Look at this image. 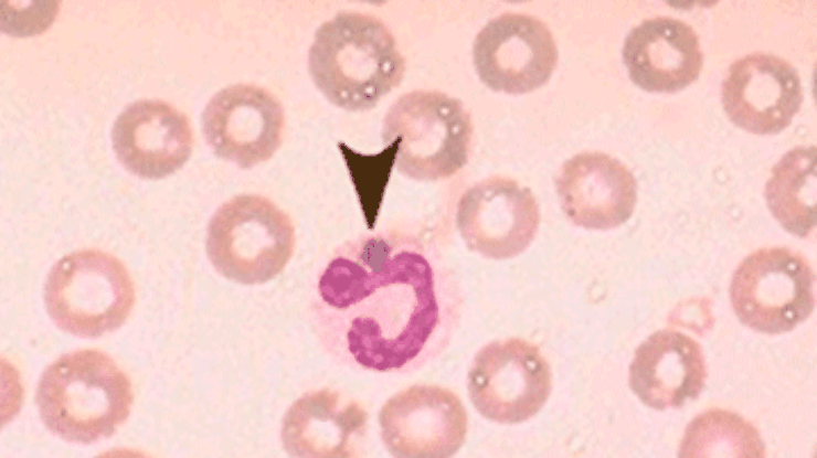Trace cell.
<instances>
[{
	"label": "cell",
	"mask_w": 817,
	"mask_h": 458,
	"mask_svg": "<svg viewBox=\"0 0 817 458\" xmlns=\"http://www.w3.org/2000/svg\"><path fill=\"white\" fill-rule=\"evenodd\" d=\"M295 227L269 199L238 194L223 203L211 217L206 254L225 278L243 284H264L280 274L293 256Z\"/></svg>",
	"instance_id": "cell-4"
},
{
	"label": "cell",
	"mask_w": 817,
	"mask_h": 458,
	"mask_svg": "<svg viewBox=\"0 0 817 458\" xmlns=\"http://www.w3.org/2000/svg\"><path fill=\"white\" fill-rule=\"evenodd\" d=\"M132 400L128 376L95 349L62 355L43 372L36 390L44 425L83 444L110 437L127 419Z\"/></svg>",
	"instance_id": "cell-3"
},
{
	"label": "cell",
	"mask_w": 817,
	"mask_h": 458,
	"mask_svg": "<svg viewBox=\"0 0 817 458\" xmlns=\"http://www.w3.org/2000/svg\"><path fill=\"white\" fill-rule=\"evenodd\" d=\"M457 291L416 245L370 236L341 247L319 275L314 320L326 347L365 370L406 371L447 343Z\"/></svg>",
	"instance_id": "cell-1"
},
{
	"label": "cell",
	"mask_w": 817,
	"mask_h": 458,
	"mask_svg": "<svg viewBox=\"0 0 817 458\" xmlns=\"http://www.w3.org/2000/svg\"><path fill=\"white\" fill-rule=\"evenodd\" d=\"M45 308L62 330L95 338L120 327L135 302L132 279L124 264L98 249L62 257L44 286Z\"/></svg>",
	"instance_id": "cell-6"
},
{
	"label": "cell",
	"mask_w": 817,
	"mask_h": 458,
	"mask_svg": "<svg viewBox=\"0 0 817 458\" xmlns=\"http://www.w3.org/2000/svg\"><path fill=\"white\" fill-rule=\"evenodd\" d=\"M770 211L779 224L798 237L816 225V146L788 150L773 167L765 185Z\"/></svg>",
	"instance_id": "cell-19"
},
{
	"label": "cell",
	"mask_w": 817,
	"mask_h": 458,
	"mask_svg": "<svg viewBox=\"0 0 817 458\" xmlns=\"http://www.w3.org/2000/svg\"><path fill=\"white\" fill-rule=\"evenodd\" d=\"M552 387L551 369L540 349L523 339L496 340L476 354L468 393L485 418L518 424L534 416Z\"/></svg>",
	"instance_id": "cell-8"
},
{
	"label": "cell",
	"mask_w": 817,
	"mask_h": 458,
	"mask_svg": "<svg viewBox=\"0 0 817 458\" xmlns=\"http://www.w3.org/2000/svg\"><path fill=\"white\" fill-rule=\"evenodd\" d=\"M803 102L797 70L783 57L755 52L735 60L722 82V103L732 123L754 134L785 129Z\"/></svg>",
	"instance_id": "cell-13"
},
{
	"label": "cell",
	"mask_w": 817,
	"mask_h": 458,
	"mask_svg": "<svg viewBox=\"0 0 817 458\" xmlns=\"http://www.w3.org/2000/svg\"><path fill=\"white\" fill-rule=\"evenodd\" d=\"M381 436L399 458H447L463 446L467 413L452 391L416 384L388 400L379 414Z\"/></svg>",
	"instance_id": "cell-11"
},
{
	"label": "cell",
	"mask_w": 817,
	"mask_h": 458,
	"mask_svg": "<svg viewBox=\"0 0 817 458\" xmlns=\"http://www.w3.org/2000/svg\"><path fill=\"white\" fill-rule=\"evenodd\" d=\"M473 60L477 74L489 88L524 94L551 77L558 49L549 28L523 13H503L476 35Z\"/></svg>",
	"instance_id": "cell-9"
},
{
	"label": "cell",
	"mask_w": 817,
	"mask_h": 458,
	"mask_svg": "<svg viewBox=\"0 0 817 458\" xmlns=\"http://www.w3.org/2000/svg\"><path fill=\"white\" fill-rule=\"evenodd\" d=\"M814 274L806 259L786 247L758 249L734 271L732 307L746 327L768 334L794 329L813 312Z\"/></svg>",
	"instance_id": "cell-7"
},
{
	"label": "cell",
	"mask_w": 817,
	"mask_h": 458,
	"mask_svg": "<svg viewBox=\"0 0 817 458\" xmlns=\"http://www.w3.org/2000/svg\"><path fill=\"white\" fill-rule=\"evenodd\" d=\"M471 119L463 104L437 90L403 94L390 107L382 138L400 145L395 158L403 175L420 181L446 179L468 160Z\"/></svg>",
	"instance_id": "cell-5"
},
{
	"label": "cell",
	"mask_w": 817,
	"mask_h": 458,
	"mask_svg": "<svg viewBox=\"0 0 817 458\" xmlns=\"http://www.w3.org/2000/svg\"><path fill=\"white\" fill-rule=\"evenodd\" d=\"M112 145L124 167L147 179L173 173L189 159L193 134L184 113L159 98H140L116 117Z\"/></svg>",
	"instance_id": "cell-14"
},
{
	"label": "cell",
	"mask_w": 817,
	"mask_h": 458,
	"mask_svg": "<svg viewBox=\"0 0 817 458\" xmlns=\"http://www.w3.org/2000/svg\"><path fill=\"white\" fill-rule=\"evenodd\" d=\"M758 430L730 411L711 409L687 427L679 457H763Z\"/></svg>",
	"instance_id": "cell-20"
},
{
	"label": "cell",
	"mask_w": 817,
	"mask_h": 458,
	"mask_svg": "<svg viewBox=\"0 0 817 458\" xmlns=\"http://www.w3.org/2000/svg\"><path fill=\"white\" fill-rule=\"evenodd\" d=\"M367 418L362 406L337 391L307 393L284 417V447L298 457H352L363 437Z\"/></svg>",
	"instance_id": "cell-18"
},
{
	"label": "cell",
	"mask_w": 817,
	"mask_h": 458,
	"mask_svg": "<svg viewBox=\"0 0 817 458\" xmlns=\"http://www.w3.org/2000/svg\"><path fill=\"white\" fill-rule=\"evenodd\" d=\"M623 61L632 81L648 92H676L700 74L703 53L698 34L685 21L659 15L627 33Z\"/></svg>",
	"instance_id": "cell-16"
},
{
	"label": "cell",
	"mask_w": 817,
	"mask_h": 458,
	"mask_svg": "<svg viewBox=\"0 0 817 458\" xmlns=\"http://www.w3.org/2000/svg\"><path fill=\"white\" fill-rule=\"evenodd\" d=\"M540 210L531 190L509 178H489L464 192L457 204L456 225L470 251L487 258L506 259L522 253L533 241Z\"/></svg>",
	"instance_id": "cell-12"
},
{
	"label": "cell",
	"mask_w": 817,
	"mask_h": 458,
	"mask_svg": "<svg viewBox=\"0 0 817 458\" xmlns=\"http://www.w3.org/2000/svg\"><path fill=\"white\" fill-rule=\"evenodd\" d=\"M707 379L701 348L672 330L649 335L637 348L629 366V386L648 407L678 408L698 397Z\"/></svg>",
	"instance_id": "cell-17"
},
{
	"label": "cell",
	"mask_w": 817,
	"mask_h": 458,
	"mask_svg": "<svg viewBox=\"0 0 817 458\" xmlns=\"http://www.w3.org/2000/svg\"><path fill=\"white\" fill-rule=\"evenodd\" d=\"M201 121L213 152L245 169L272 158L285 129L280 102L265 88L246 83L216 92L205 105Z\"/></svg>",
	"instance_id": "cell-10"
},
{
	"label": "cell",
	"mask_w": 817,
	"mask_h": 458,
	"mask_svg": "<svg viewBox=\"0 0 817 458\" xmlns=\"http://www.w3.org/2000/svg\"><path fill=\"white\" fill-rule=\"evenodd\" d=\"M308 70L329 102L360 111L373 108L401 83L405 60L381 20L359 12H340L317 29Z\"/></svg>",
	"instance_id": "cell-2"
},
{
	"label": "cell",
	"mask_w": 817,
	"mask_h": 458,
	"mask_svg": "<svg viewBox=\"0 0 817 458\" xmlns=\"http://www.w3.org/2000/svg\"><path fill=\"white\" fill-rule=\"evenodd\" d=\"M565 215L588 230H608L633 214L637 182L619 160L600 151H585L566 160L555 177Z\"/></svg>",
	"instance_id": "cell-15"
}]
</instances>
